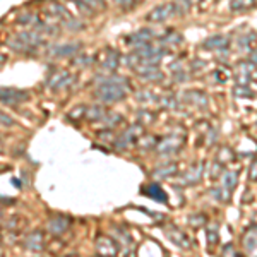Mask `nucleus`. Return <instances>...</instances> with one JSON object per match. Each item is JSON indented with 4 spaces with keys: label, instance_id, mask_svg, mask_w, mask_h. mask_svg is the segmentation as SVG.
I'll return each instance as SVG.
<instances>
[{
    "label": "nucleus",
    "instance_id": "obj_1",
    "mask_svg": "<svg viewBox=\"0 0 257 257\" xmlns=\"http://www.w3.org/2000/svg\"><path fill=\"white\" fill-rule=\"evenodd\" d=\"M128 81L125 77H105L96 88V98L103 103H115L127 96Z\"/></svg>",
    "mask_w": 257,
    "mask_h": 257
},
{
    "label": "nucleus",
    "instance_id": "obj_2",
    "mask_svg": "<svg viewBox=\"0 0 257 257\" xmlns=\"http://www.w3.org/2000/svg\"><path fill=\"white\" fill-rule=\"evenodd\" d=\"M43 43L40 35H35V33H23V35H18L16 40L9 41V45L12 48H16L18 52H28V50L38 47V45Z\"/></svg>",
    "mask_w": 257,
    "mask_h": 257
},
{
    "label": "nucleus",
    "instance_id": "obj_3",
    "mask_svg": "<svg viewBox=\"0 0 257 257\" xmlns=\"http://www.w3.org/2000/svg\"><path fill=\"white\" fill-rule=\"evenodd\" d=\"M177 11V4L170 2V4H161V6H156L149 14H146V21L149 23H165L172 18Z\"/></svg>",
    "mask_w": 257,
    "mask_h": 257
},
{
    "label": "nucleus",
    "instance_id": "obj_4",
    "mask_svg": "<svg viewBox=\"0 0 257 257\" xmlns=\"http://www.w3.org/2000/svg\"><path fill=\"white\" fill-rule=\"evenodd\" d=\"M28 99V93L14 88H0V103L9 106H18Z\"/></svg>",
    "mask_w": 257,
    "mask_h": 257
},
{
    "label": "nucleus",
    "instance_id": "obj_5",
    "mask_svg": "<svg viewBox=\"0 0 257 257\" xmlns=\"http://www.w3.org/2000/svg\"><path fill=\"white\" fill-rule=\"evenodd\" d=\"M72 81H74V77L70 76L69 72H65V70H59V72L52 74V76L48 77L47 86L53 91H60V89L69 88V86L72 84Z\"/></svg>",
    "mask_w": 257,
    "mask_h": 257
},
{
    "label": "nucleus",
    "instance_id": "obj_6",
    "mask_svg": "<svg viewBox=\"0 0 257 257\" xmlns=\"http://www.w3.org/2000/svg\"><path fill=\"white\" fill-rule=\"evenodd\" d=\"M201 47L204 50H208V52H225V50L230 47V41L223 35H213L202 41Z\"/></svg>",
    "mask_w": 257,
    "mask_h": 257
},
{
    "label": "nucleus",
    "instance_id": "obj_7",
    "mask_svg": "<svg viewBox=\"0 0 257 257\" xmlns=\"http://www.w3.org/2000/svg\"><path fill=\"white\" fill-rule=\"evenodd\" d=\"M136 72L139 74L143 79H148V81H160L163 79V72L160 70V67L156 64H148V65H138L134 67Z\"/></svg>",
    "mask_w": 257,
    "mask_h": 257
},
{
    "label": "nucleus",
    "instance_id": "obj_8",
    "mask_svg": "<svg viewBox=\"0 0 257 257\" xmlns=\"http://www.w3.org/2000/svg\"><path fill=\"white\" fill-rule=\"evenodd\" d=\"M182 143H184V139L177 138V136H168V138H165L158 144V153H161V155H172V153H175L182 148Z\"/></svg>",
    "mask_w": 257,
    "mask_h": 257
},
{
    "label": "nucleus",
    "instance_id": "obj_9",
    "mask_svg": "<svg viewBox=\"0 0 257 257\" xmlns=\"http://www.w3.org/2000/svg\"><path fill=\"white\" fill-rule=\"evenodd\" d=\"M69 226H70V219L65 218V216H62V214H57V216H53L48 221V231L52 235L65 233V231L69 230Z\"/></svg>",
    "mask_w": 257,
    "mask_h": 257
},
{
    "label": "nucleus",
    "instance_id": "obj_10",
    "mask_svg": "<svg viewBox=\"0 0 257 257\" xmlns=\"http://www.w3.org/2000/svg\"><path fill=\"white\" fill-rule=\"evenodd\" d=\"M167 237L180 248H189L190 247V238L187 237V233H185V231H182V230H178V228H175V226L168 228Z\"/></svg>",
    "mask_w": 257,
    "mask_h": 257
},
{
    "label": "nucleus",
    "instance_id": "obj_11",
    "mask_svg": "<svg viewBox=\"0 0 257 257\" xmlns=\"http://www.w3.org/2000/svg\"><path fill=\"white\" fill-rule=\"evenodd\" d=\"M151 40H153V31L141 30V31H138V33H134V35L128 36V38H127V45H131V47H134V48H139V47H143V45L151 43Z\"/></svg>",
    "mask_w": 257,
    "mask_h": 257
},
{
    "label": "nucleus",
    "instance_id": "obj_12",
    "mask_svg": "<svg viewBox=\"0 0 257 257\" xmlns=\"http://www.w3.org/2000/svg\"><path fill=\"white\" fill-rule=\"evenodd\" d=\"M242 243L243 248L248 254H254L257 252V226H248L245 233L242 235Z\"/></svg>",
    "mask_w": 257,
    "mask_h": 257
},
{
    "label": "nucleus",
    "instance_id": "obj_13",
    "mask_svg": "<svg viewBox=\"0 0 257 257\" xmlns=\"http://www.w3.org/2000/svg\"><path fill=\"white\" fill-rule=\"evenodd\" d=\"M24 247L30 248L33 252H38V250H43L45 247V240H43V233L38 230L31 231L26 238H24Z\"/></svg>",
    "mask_w": 257,
    "mask_h": 257
},
{
    "label": "nucleus",
    "instance_id": "obj_14",
    "mask_svg": "<svg viewBox=\"0 0 257 257\" xmlns=\"http://www.w3.org/2000/svg\"><path fill=\"white\" fill-rule=\"evenodd\" d=\"M98 252L103 255H115L118 252V245L113 242L111 238H106V237H99L98 238Z\"/></svg>",
    "mask_w": 257,
    "mask_h": 257
},
{
    "label": "nucleus",
    "instance_id": "obj_15",
    "mask_svg": "<svg viewBox=\"0 0 257 257\" xmlns=\"http://www.w3.org/2000/svg\"><path fill=\"white\" fill-rule=\"evenodd\" d=\"M202 172H204V163L194 165V167H192V168H189V170H187V173H185L184 184H187V185L197 184V182L202 178Z\"/></svg>",
    "mask_w": 257,
    "mask_h": 257
},
{
    "label": "nucleus",
    "instance_id": "obj_16",
    "mask_svg": "<svg viewBox=\"0 0 257 257\" xmlns=\"http://www.w3.org/2000/svg\"><path fill=\"white\" fill-rule=\"evenodd\" d=\"M143 192L146 194L148 197L155 199V201H158V202H165V204H167V202H168V196H167V192H165V190L161 189L158 184H151V185H148V189H144Z\"/></svg>",
    "mask_w": 257,
    "mask_h": 257
},
{
    "label": "nucleus",
    "instance_id": "obj_17",
    "mask_svg": "<svg viewBox=\"0 0 257 257\" xmlns=\"http://www.w3.org/2000/svg\"><path fill=\"white\" fill-rule=\"evenodd\" d=\"M237 182H238V175L235 172H226L225 175L221 178V187L223 190L230 196L231 192H233V189L237 187Z\"/></svg>",
    "mask_w": 257,
    "mask_h": 257
},
{
    "label": "nucleus",
    "instance_id": "obj_18",
    "mask_svg": "<svg viewBox=\"0 0 257 257\" xmlns=\"http://www.w3.org/2000/svg\"><path fill=\"white\" fill-rule=\"evenodd\" d=\"M118 64H120V57H118V53L115 52V50L108 48V50H106V53H105V60H103V67H105L106 70H115V69L118 67Z\"/></svg>",
    "mask_w": 257,
    "mask_h": 257
},
{
    "label": "nucleus",
    "instance_id": "obj_19",
    "mask_svg": "<svg viewBox=\"0 0 257 257\" xmlns=\"http://www.w3.org/2000/svg\"><path fill=\"white\" fill-rule=\"evenodd\" d=\"M255 0H230V11L242 12V11H252L255 7Z\"/></svg>",
    "mask_w": 257,
    "mask_h": 257
},
{
    "label": "nucleus",
    "instance_id": "obj_20",
    "mask_svg": "<svg viewBox=\"0 0 257 257\" xmlns=\"http://www.w3.org/2000/svg\"><path fill=\"white\" fill-rule=\"evenodd\" d=\"M79 50V45H60V47H53L52 53L57 57H70Z\"/></svg>",
    "mask_w": 257,
    "mask_h": 257
},
{
    "label": "nucleus",
    "instance_id": "obj_21",
    "mask_svg": "<svg viewBox=\"0 0 257 257\" xmlns=\"http://www.w3.org/2000/svg\"><path fill=\"white\" fill-rule=\"evenodd\" d=\"M257 45V36L255 35H242L238 38V48L245 50V52H252Z\"/></svg>",
    "mask_w": 257,
    "mask_h": 257
},
{
    "label": "nucleus",
    "instance_id": "obj_22",
    "mask_svg": "<svg viewBox=\"0 0 257 257\" xmlns=\"http://www.w3.org/2000/svg\"><path fill=\"white\" fill-rule=\"evenodd\" d=\"M106 117V110L103 106L93 105V106H86V117L89 120H103Z\"/></svg>",
    "mask_w": 257,
    "mask_h": 257
},
{
    "label": "nucleus",
    "instance_id": "obj_23",
    "mask_svg": "<svg viewBox=\"0 0 257 257\" xmlns=\"http://www.w3.org/2000/svg\"><path fill=\"white\" fill-rule=\"evenodd\" d=\"M175 172H177V165L175 163H167V165H163L161 168L156 170L155 175L160 177V178H167V177H172Z\"/></svg>",
    "mask_w": 257,
    "mask_h": 257
},
{
    "label": "nucleus",
    "instance_id": "obj_24",
    "mask_svg": "<svg viewBox=\"0 0 257 257\" xmlns=\"http://www.w3.org/2000/svg\"><path fill=\"white\" fill-rule=\"evenodd\" d=\"M134 139H136L134 127H131V128H128V131H125L122 136H120V139H118V148H127L128 144L134 143Z\"/></svg>",
    "mask_w": 257,
    "mask_h": 257
},
{
    "label": "nucleus",
    "instance_id": "obj_25",
    "mask_svg": "<svg viewBox=\"0 0 257 257\" xmlns=\"http://www.w3.org/2000/svg\"><path fill=\"white\" fill-rule=\"evenodd\" d=\"M185 99L190 103H194V105H199V106L206 105V96L202 93H199V91H190V93L185 94Z\"/></svg>",
    "mask_w": 257,
    "mask_h": 257
},
{
    "label": "nucleus",
    "instance_id": "obj_26",
    "mask_svg": "<svg viewBox=\"0 0 257 257\" xmlns=\"http://www.w3.org/2000/svg\"><path fill=\"white\" fill-rule=\"evenodd\" d=\"M187 221L192 228H202L206 225V221H208V218H206V214H192Z\"/></svg>",
    "mask_w": 257,
    "mask_h": 257
},
{
    "label": "nucleus",
    "instance_id": "obj_27",
    "mask_svg": "<svg viewBox=\"0 0 257 257\" xmlns=\"http://www.w3.org/2000/svg\"><path fill=\"white\" fill-rule=\"evenodd\" d=\"M206 235H208L209 245H214V243H218L219 233H218V226H216V225H211V226L206 228Z\"/></svg>",
    "mask_w": 257,
    "mask_h": 257
},
{
    "label": "nucleus",
    "instance_id": "obj_28",
    "mask_svg": "<svg viewBox=\"0 0 257 257\" xmlns=\"http://www.w3.org/2000/svg\"><path fill=\"white\" fill-rule=\"evenodd\" d=\"M235 94L240 98H254V93H252L247 86H237V88H235Z\"/></svg>",
    "mask_w": 257,
    "mask_h": 257
},
{
    "label": "nucleus",
    "instance_id": "obj_29",
    "mask_svg": "<svg viewBox=\"0 0 257 257\" xmlns=\"http://www.w3.org/2000/svg\"><path fill=\"white\" fill-rule=\"evenodd\" d=\"M194 0H177V11L178 12H187L190 9V6H192Z\"/></svg>",
    "mask_w": 257,
    "mask_h": 257
},
{
    "label": "nucleus",
    "instance_id": "obj_30",
    "mask_svg": "<svg viewBox=\"0 0 257 257\" xmlns=\"http://www.w3.org/2000/svg\"><path fill=\"white\" fill-rule=\"evenodd\" d=\"M163 41L165 43H170V45H177V43H182V36L177 35V33H172L170 36H165Z\"/></svg>",
    "mask_w": 257,
    "mask_h": 257
},
{
    "label": "nucleus",
    "instance_id": "obj_31",
    "mask_svg": "<svg viewBox=\"0 0 257 257\" xmlns=\"http://www.w3.org/2000/svg\"><path fill=\"white\" fill-rule=\"evenodd\" d=\"M115 2H117L118 6L122 7V9H125V11H128L131 7H134L136 4H138L136 0H115Z\"/></svg>",
    "mask_w": 257,
    "mask_h": 257
},
{
    "label": "nucleus",
    "instance_id": "obj_32",
    "mask_svg": "<svg viewBox=\"0 0 257 257\" xmlns=\"http://www.w3.org/2000/svg\"><path fill=\"white\" fill-rule=\"evenodd\" d=\"M12 123H14V120H12L7 113H4V111L0 110V125H12Z\"/></svg>",
    "mask_w": 257,
    "mask_h": 257
},
{
    "label": "nucleus",
    "instance_id": "obj_33",
    "mask_svg": "<svg viewBox=\"0 0 257 257\" xmlns=\"http://www.w3.org/2000/svg\"><path fill=\"white\" fill-rule=\"evenodd\" d=\"M250 180L252 182H257V161L250 165Z\"/></svg>",
    "mask_w": 257,
    "mask_h": 257
},
{
    "label": "nucleus",
    "instance_id": "obj_34",
    "mask_svg": "<svg viewBox=\"0 0 257 257\" xmlns=\"http://www.w3.org/2000/svg\"><path fill=\"white\" fill-rule=\"evenodd\" d=\"M214 76H218V82H225L226 81V77H223L225 74H223L221 70H216V72H214Z\"/></svg>",
    "mask_w": 257,
    "mask_h": 257
},
{
    "label": "nucleus",
    "instance_id": "obj_35",
    "mask_svg": "<svg viewBox=\"0 0 257 257\" xmlns=\"http://www.w3.org/2000/svg\"><path fill=\"white\" fill-rule=\"evenodd\" d=\"M252 64H255L257 65V50L254 53H252Z\"/></svg>",
    "mask_w": 257,
    "mask_h": 257
},
{
    "label": "nucleus",
    "instance_id": "obj_36",
    "mask_svg": "<svg viewBox=\"0 0 257 257\" xmlns=\"http://www.w3.org/2000/svg\"><path fill=\"white\" fill-rule=\"evenodd\" d=\"M252 76H254V79L257 81V67L254 69V72H252Z\"/></svg>",
    "mask_w": 257,
    "mask_h": 257
},
{
    "label": "nucleus",
    "instance_id": "obj_37",
    "mask_svg": "<svg viewBox=\"0 0 257 257\" xmlns=\"http://www.w3.org/2000/svg\"><path fill=\"white\" fill-rule=\"evenodd\" d=\"M136 2H138V4H139V2H141V0H136Z\"/></svg>",
    "mask_w": 257,
    "mask_h": 257
}]
</instances>
